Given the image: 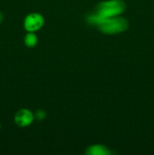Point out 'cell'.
<instances>
[{
    "instance_id": "1",
    "label": "cell",
    "mask_w": 154,
    "mask_h": 155,
    "mask_svg": "<svg viewBox=\"0 0 154 155\" xmlns=\"http://www.w3.org/2000/svg\"><path fill=\"white\" fill-rule=\"evenodd\" d=\"M125 10V4L122 0H111L101 3L98 6L96 13L88 17L89 23L95 20L105 19V18L116 17L120 15Z\"/></svg>"
},
{
    "instance_id": "2",
    "label": "cell",
    "mask_w": 154,
    "mask_h": 155,
    "mask_svg": "<svg viewBox=\"0 0 154 155\" xmlns=\"http://www.w3.org/2000/svg\"><path fill=\"white\" fill-rule=\"evenodd\" d=\"M91 24L99 26V28L103 33L113 34L120 33L126 30L128 24L125 19L119 17H112L105 19L95 20Z\"/></svg>"
},
{
    "instance_id": "3",
    "label": "cell",
    "mask_w": 154,
    "mask_h": 155,
    "mask_svg": "<svg viewBox=\"0 0 154 155\" xmlns=\"http://www.w3.org/2000/svg\"><path fill=\"white\" fill-rule=\"evenodd\" d=\"M43 18L38 14H32L28 15L25 19V28L28 31L33 32L39 30L43 25Z\"/></svg>"
},
{
    "instance_id": "4",
    "label": "cell",
    "mask_w": 154,
    "mask_h": 155,
    "mask_svg": "<svg viewBox=\"0 0 154 155\" xmlns=\"http://www.w3.org/2000/svg\"><path fill=\"white\" fill-rule=\"evenodd\" d=\"M33 120V115L28 110H21L15 116V122L20 127H27Z\"/></svg>"
},
{
    "instance_id": "5",
    "label": "cell",
    "mask_w": 154,
    "mask_h": 155,
    "mask_svg": "<svg viewBox=\"0 0 154 155\" xmlns=\"http://www.w3.org/2000/svg\"><path fill=\"white\" fill-rule=\"evenodd\" d=\"M88 154L91 155H107L110 152L107 148L102 145H95L89 148L87 151Z\"/></svg>"
},
{
    "instance_id": "6",
    "label": "cell",
    "mask_w": 154,
    "mask_h": 155,
    "mask_svg": "<svg viewBox=\"0 0 154 155\" xmlns=\"http://www.w3.org/2000/svg\"><path fill=\"white\" fill-rule=\"evenodd\" d=\"M37 42V37L34 33H28L25 37V43L30 47L34 46Z\"/></svg>"
},
{
    "instance_id": "7",
    "label": "cell",
    "mask_w": 154,
    "mask_h": 155,
    "mask_svg": "<svg viewBox=\"0 0 154 155\" xmlns=\"http://www.w3.org/2000/svg\"><path fill=\"white\" fill-rule=\"evenodd\" d=\"M45 116V112L42 111V110H39V111L36 113V117L39 120H42Z\"/></svg>"
},
{
    "instance_id": "8",
    "label": "cell",
    "mask_w": 154,
    "mask_h": 155,
    "mask_svg": "<svg viewBox=\"0 0 154 155\" xmlns=\"http://www.w3.org/2000/svg\"><path fill=\"white\" fill-rule=\"evenodd\" d=\"M2 14L0 13V23L2 22Z\"/></svg>"
}]
</instances>
